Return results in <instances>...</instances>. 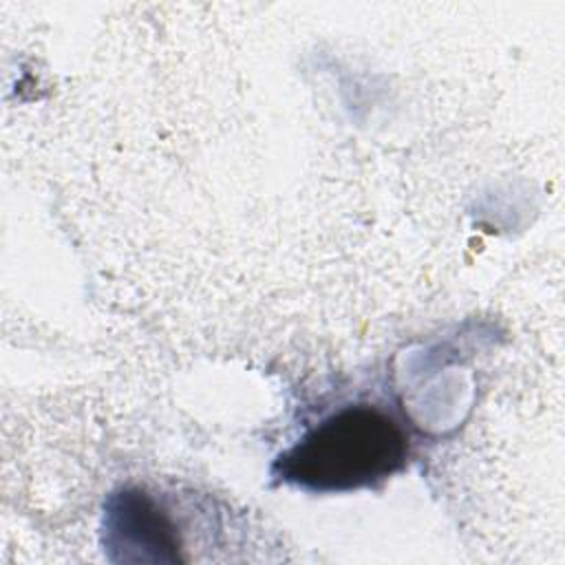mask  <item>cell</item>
<instances>
[{"label":"cell","mask_w":565,"mask_h":565,"mask_svg":"<svg viewBox=\"0 0 565 565\" xmlns=\"http://www.w3.org/2000/svg\"><path fill=\"white\" fill-rule=\"evenodd\" d=\"M408 437L402 424L371 404L335 411L285 450L274 472L311 492L369 488L406 463Z\"/></svg>","instance_id":"obj_1"}]
</instances>
